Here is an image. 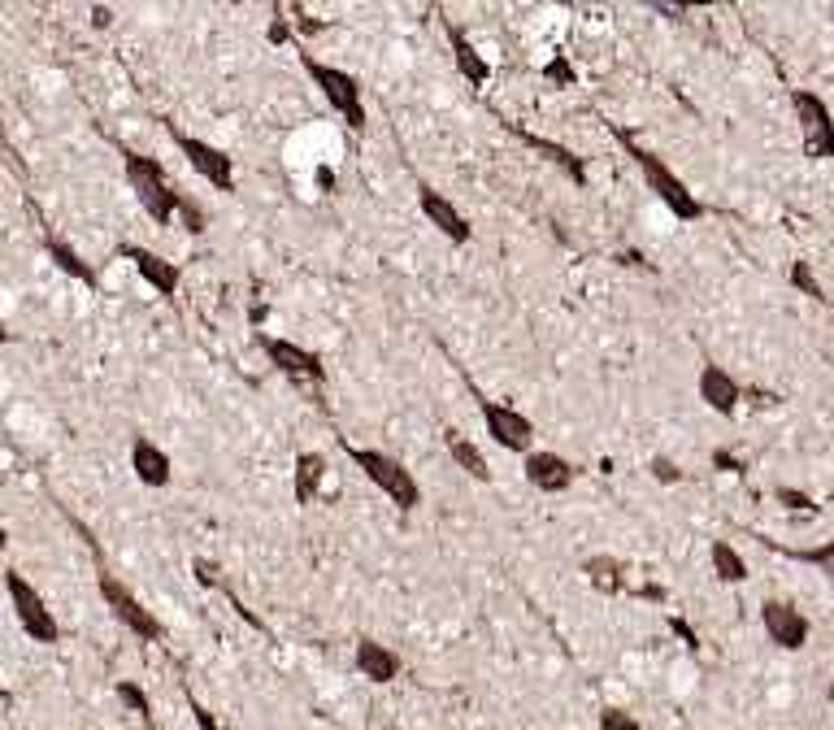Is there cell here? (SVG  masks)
Here are the masks:
<instances>
[{"label": "cell", "mask_w": 834, "mask_h": 730, "mask_svg": "<svg viewBox=\"0 0 834 730\" xmlns=\"http://www.w3.org/2000/svg\"><path fill=\"white\" fill-rule=\"evenodd\" d=\"M761 631L773 648H782V653H800V648H809L813 622L800 613V604L773 595V600H764L761 604Z\"/></svg>", "instance_id": "10"}, {"label": "cell", "mask_w": 834, "mask_h": 730, "mask_svg": "<svg viewBox=\"0 0 834 730\" xmlns=\"http://www.w3.org/2000/svg\"><path fill=\"white\" fill-rule=\"evenodd\" d=\"M44 257L62 270V275H70L74 283H83V288H96L100 283V275H96V266L92 261H83V253L74 248V244H66L62 235H44Z\"/></svg>", "instance_id": "20"}, {"label": "cell", "mask_w": 834, "mask_h": 730, "mask_svg": "<svg viewBox=\"0 0 834 730\" xmlns=\"http://www.w3.org/2000/svg\"><path fill=\"white\" fill-rule=\"evenodd\" d=\"M266 40H270V44H287V40H291V22L282 18V9H275V22L266 26Z\"/></svg>", "instance_id": "36"}, {"label": "cell", "mask_w": 834, "mask_h": 730, "mask_svg": "<svg viewBox=\"0 0 834 730\" xmlns=\"http://www.w3.org/2000/svg\"><path fill=\"white\" fill-rule=\"evenodd\" d=\"M708 566H713V575H717V583H730V587H739V583H748V561H744V552L730 544V539H713L708 544Z\"/></svg>", "instance_id": "22"}, {"label": "cell", "mask_w": 834, "mask_h": 730, "mask_svg": "<svg viewBox=\"0 0 834 730\" xmlns=\"http://www.w3.org/2000/svg\"><path fill=\"white\" fill-rule=\"evenodd\" d=\"M773 501L791 513H817V501L809 492H800V487H773Z\"/></svg>", "instance_id": "29"}, {"label": "cell", "mask_w": 834, "mask_h": 730, "mask_svg": "<svg viewBox=\"0 0 834 730\" xmlns=\"http://www.w3.org/2000/svg\"><path fill=\"white\" fill-rule=\"evenodd\" d=\"M122 170H127V183H131V192H136L139 210H143L148 218L161 222V226L179 222L183 192H174V187H170V179H165V165H161L157 157H148V152H136V148H122Z\"/></svg>", "instance_id": "2"}, {"label": "cell", "mask_w": 834, "mask_h": 730, "mask_svg": "<svg viewBox=\"0 0 834 730\" xmlns=\"http://www.w3.org/2000/svg\"><path fill=\"white\" fill-rule=\"evenodd\" d=\"M596 730H643V722H639L634 713L618 709V705H605V709L596 713Z\"/></svg>", "instance_id": "28"}, {"label": "cell", "mask_w": 834, "mask_h": 730, "mask_svg": "<svg viewBox=\"0 0 834 730\" xmlns=\"http://www.w3.org/2000/svg\"><path fill=\"white\" fill-rule=\"evenodd\" d=\"M787 279H791V288L800 296H809V300H817V304H826L831 296H826V288H822V279H817V270H813V261H791V270H787Z\"/></svg>", "instance_id": "27"}, {"label": "cell", "mask_w": 834, "mask_h": 730, "mask_svg": "<svg viewBox=\"0 0 834 730\" xmlns=\"http://www.w3.org/2000/svg\"><path fill=\"white\" fill-rule=\"evenodd\" d=\"M257 348L270 357V365H275L278 374H287V378H296V383H313V387L327 383V365H322V357L309 353V348H300V344H291V340L257 335Z\"/></svg>", "instance_id": "11"}, {"label": "cell", "mask_w": 834, "mask_h": 730, "mask_svg": "<svg viewBox=\"0 0 834 730\" xmlns=\"http://www.w3.org/2000/svg\"><path fill=\"white\" fill-rule=\"evenodd\" d=\"M96 591H100L105 609H109V613L136 635L139 644H161V640H165V622H161V618H157V613H152V609H148V604H143L136 591L122 583L105 561L96 566Z\"/></svg>", "instance_id": "4"}, {"label": "cell", "mask_w": 834, "mask_h": 730, "mask_svg": "<svg viewBox=\"0 0 834 730\" xmlns=\"http://www.w3.org/2000/svg\"><path fill=\"white\" fill-rule=\"evenodd\" d=\"M131 470H136V479L143 483V487H165V483L174 479V461H170V452L157 448L148 436L131 439Z\"/></svg>", "instance_id": "17"}, {"label": "cell", "mask_w": 834, "mask_h": 730, "mask_svg": "<svg viewBox=\"0 0 834 730\" xmlns=\"http://www.w3.org/2000/svg\"><path fill=\"white\" fill-rule=\"evenodd\" d=\"M92 22H96V26H109V22H114V9H100V4H96V9H92Z\"/></svg>", "instance_id": "39"}, {"label": "cell", "mask_w": 834, "mask_h": 730, "mask_svg": "<svg viewBox=\"0 0 834 730\" xmlns=\"http://www.w3.org/2000/svg\"><path fill=\"white\" fill-rule=\"evenodd\" d=\"M708 461H713V470H721V474H748L744 457H739V452H730V448H713V452H708Z\"/></svg>", "instance_id": "33"}, {"label": "cell", "mask_w": 834, "mask_h": 730, "mask_svg": "<svg viewBox=\"0 0 834 730\" xmlns=\"http://www.w3.org/2000/svg\"><path fill=\"white\" fill-rule=\"evenodd\" d=\"M179 226L188 230V235H201L209 222H205V210L192 201V196H183V205H179Z\"/></svg>", "instance_id": "30"}, {"label": "cell", "mask_w": 834, "mask_h": 730, "mask_svg": "<svg viewBox=\"0 0 834 730\" xmlns=\"http://www.w3.org/2000/svg\"><path fill=\"white\" fill-rule=\"evenodd\" d=\"M188 700H192V718H196V730H235V727H222V722H217V718L209 713V709L201 705V700H196V696H188Z\"/></svg>", "instance_id": "35"}, {"label": "cell", "mask_w": 834, "mask_h": 730, "mask_svg": "<svg viewBox=\"0 0 834 730\" xmlns=\"http://www.w3.org/2000/svg\"><path fill=\"white\" fill-rule=\"evenodd\" d=\"M744 400H752L757 409H761V405H778V396H773V391H761V387H744Z\"/></svg>", "instance_id": "37"}, {"label": "cell", "mask_w": 834, "mask_h": 730, "mask_svg": "<svg viewBox=\"0 0 834 730\" xmlns=\"http://www.w3.org/2000/svg\"><path fill=\"white\" fill-rule=\"evenodd\" d=\"M4 591H9V604H13L18 626H22L35 644L57 648V644H62V622H57V613L49 609V600L35 591V583H26L18 570H4Z\"/></svg>", "instance_id": "6"}, {"label": "cell", "mask_w": 834, "mask_h": 730, "mask_svg": "<svg viewBox=\"0 0 834 730\" xmlns=\"http://www.w3.org/2000/svg\"><path fill=\"white\" fill-rule=\"evenodd\" d=\"M114 700H118V705H122L127 713H136V718L148 730H157V718H152V700H148V691L139 687L136 678H118V683H114Z\"/></svg>", "instance_id": "25"}, {"label": "cell", "mask_w": 834, "mask_h": 730, "mask_svg": "<svg viewBox=\"0 0 834 730\" xmlns=\"http://www.w3.org/2000/svg\"><path fill=\"white\" fill-rule=\"evenodd\" d=\"M670 626H674V631H678V635H683V640H687L692 648H695V644H699V640H695V631H692V626H687V622H683V618H674Z\"/></svg>", "instance_id": "38"}, {"label": "cell", "mask_w": 834, "mask_h": 730, "mask_svg": "<svg viewBox=\"0 0 834 730\" xmlns=\"http://www.w3.org/2000/svg\"><path fill=\"white\" fill-rule=\"evenodd\" d=\"M474 400H479V418H483L491 443H500L504 452H522V457L535 452V422L522 409H513L504 400H491L483 391H474Z\"/></svg>", "instance_id": "8"}, {"label": "cell", "mask_w": 834, "mask_h": 730, "mask_svg": "<svg viewBox=\"0 0 834 730\" xmlns=\"http://www.w3.org/2000/svg\"><path fill=\"white\" fill-rule=\"evenodd\" d=\"M609 131H613V140L626 148V157L639 165V174H643L648 192H652V196H656V201H661V205H665L674 218H678V222H699L704 214H708V210H704V201L695 196L692 187H687V183H683V179H678V174H674V170H670V165H665V161H661L652 148H643L634 136H630V131H622L618 122H609Z\"/></svg>", "instance_id": "1"}, {"label": "cell", "mask_w": 834, "mask_h": 730, "mask_svg": "<svg viewBox=\"0 0 834 730\" xmlns=\"http://www.w3.org/2000/svg\"><path fill=\"white\" fill-rule=\"evenodd\" d=\"M791 109H795V122H800V148L809 161H834V114L831 105L809 92V87H795L791 92Z\"/></svg>", "instance_id": "7"}, {"label": "cell", "mask_w": 834, "mask_h": 730, "mask_svg": "<svg viewBox=\"0 0 834 730\" xmlns=\"http://www.w3.org/2000/svg\"><path fill=\"white\" fill-rule=\"evenodd\" d=\"M118 257H127V261L136 266V275L152 288V292L165 296V300H174L179 283H183V275H179V266H174L170 257H161V253H152V248H143V244H122Z\"/></svg>", "instance_id": "15"}, {"label": "cell", "mask_w": 834, "mask_h": 730, "mask_svg": "<svg viewBox=\"0 0 834 730\" xmlns=\"http://www.w3.org/2000/svg\"><path fill=\"white\" fill-rule=\"evenodd\" d=\"M648 470H652V479H656V483H665V487L683 483V465H678L674 457H652V465H648Z\"/></svg>", "instance_id": "31"}, {"label": "cell", "mask_w": 834, "mask_h": 730, "mask_svg": "<svg viewBox=\"0 0 834 730\" xmlns=\"http://www.w3.org/2000/svg\"><path fill=\"white\" fill-rule=\"evenodd\" d=\"M448 44H452V62H457L461 78H466L470 87H487V78H491V62L479 53V44H474V40H470L461 26H452V22H448Z\"/></svg>", "instance_id": "19"}, {"label": "cell", "mask_w": 834, "mask_h": 730, "mask_svg": "<svg viewBox=\"0 0 834 730\" xmlns=\"http://www.w3.org/2000/svg\"><path fill=\"white\" fill-rule=\"evenodd\" d=\"M417 210H421V218L430 222L443 239H452V244H470L474 239V226H470V218L443 196V192H435L430 183H421L417 187Z\"/></svg>", "instance_id": "13"}, {"label": "cell", "mask_w": 834, "mask_h": 730, "mask_svg": "<svg viewBox=\"0 0 834 730\" xmlns=\"http://www.w3.org/2000/svg\"><path fill=\"white\" fill-rule=\"evenodd\" d=\"M764 548H773V552H782V557H791V561H804V566H813L826 583H831L834 591V539H826V544H817V548H782V544H773V539H761Z\"/></svg>", "instance_id": "24"}, {"label": "cell", "mask_w": 834, "mask_h": 730, "mask_svg": "<svg viewBox=\"0 0 834 730\" xmlns=\"http://www.w3.org/2000/svg\"><path fill=\"white\" fill-rule=\"evenodd\" d=\"M582 575L600 587V591H622L626 587V579H622L626 566L618 561V557H587V561H582Z\"/></svg>", "instance_id": "26"}, {"label": "cell", "mask_w": 834, "mask_h": 730, "mask_svg": "<svg viewBox=\"0 0 834 730\" xmlns=\"http://www.w3.org/2000/svg\"><path fill=\"white\" fill-rule=\"evenodd\" d=\"M165 136L174 140V148L188 157V165L205 179L213 192H235V157H226L222 148L209 144V140H196V136L179 131L174 122H165Z\"/></svg>", "instance_id": "9"}, {"label": "cell", "mask_w": 834, "mask_h": 730, "mask_svg": "<svg viewBox=\"0 0 834 730\" xmlns=\"http://www.w3.org/2000/svg\"><path fill=\"white\" fill-rule=\"evenodd\" d=\"M443 448H448V457L457 461V470H466L474 483H491V465H487L483 448H479L470 436H461V431H443Z\"/></svg>", "instance_id": "21"}, {"label": "cell", "mask_w": 834, "mask_h": 730, "mask_svg": "<svg viewBox=\"0 0 834 730\" xmlns=\"http://www.w3.org/2000/svg\"><path fill=\"white\" fill-rule=\"evenodd\" d=\"M322 483H327V457L322 452H296V465H291L296 505H313L322 496Z\"/></svg>", "instance_id": "18"}, {"label": "cell", "mask_w": 834, "mask_h": 730, "mask_svg": "<svg viewBox=\"0 0 834 730\" xmlns=\"http://www.w3.org/2000/svg\"><path fill=\"white\" fill-rule=\"evenodd\" d=\"M522 474H526V483H531V487H539V492H548V496L569 492V487H574V479H578L574 461H569V457H560V452H548V448L526 452V457H522Z\"/></svg>", "instance_id": "14"}, {"label": "cell", "mask_w": 834, "mask_h": 730, "mask_svg": "<svg viewBox=\"0 0 834 730\" xmlns=\"http://www.w3.org/2000/svg\"><path fill=\"white\" fill-rule=\"evenodd\" d=\"M544 78L556 83V87H574V83H578V74H574V66H569V57H565V53H556L553 62L544 66Z\"/></svg>", "instance_id": "32"}, {"label": "cell", "mask_w": 834, "mask_h": 730, "mask_svg": "<svg viewBox=\"0 0 834 730\" xmlns=\"http://www.w3.org/2000/svg\"><path fill=\"white\" fill-rule=\"evenodd\" d=\"M517 136H522L526 144L535 148V152H544V157H548L553 165H560V170H565V174H569L574 183H578V187L587 183V165H582V157H578V152H569V148L556 144V140H544V136H531V131H517Z\"/></svg>", "instance_id": "23"}, {"label": "cell", "mask_w": 834, "mask_h": 730, "mask_svg": "<svg viewBox=\"0 0 834 730\" xmlns=\"http://www.w3.org/2000/svg\"><path fill=\"white\" fill-rule=\"evenodd\" d=\"M831 22H834V4H831Z\"/></svg>", "instance_id": "40"}, {"label": "cell", "mask_w": 834, "mask_h": 730, "mask_svg": "<svg viewBox=\"0 0 834 730\" xmlns=\"http://www.w3.org/2000/svg\"><path fill=\"white\" fill-rule=\"evenodd\" d=\"M695 396H699L713 414H721V418L739 414V405H744V387H739V378L717 362L699 365V374H695Z\"/></svg>", "instance_id": "12"}, {"label": "cell", "mask_w": 834, "mask_h": 730, "mask_svg": "<svg viewBox=\"0 0 834 730\" xmlns=\"http://www.w3.org/2000/svg\"><path fill=\"white\" fill-rule=\"evenodd\" d=\"M348 461L396 505L400 513H414L417 505H421V487H417L414 470L405 465V461H396L392 452H383V448H356V443H344Z\"/></svg>", "instance_id": "3"}, {"label": "cell", "mask_w": 834, "mask_h": 730, "mask_svg": "<svg viewBox=\"0 0 834 730\" xmlns=\"http://www.w3.org/2000/svg\"><path fill=\"white\" fill-rule=\"evenodd\" d=\"M192 575H196V583H201V587H222V570H217V561L196 557V561H192Z\"/></svg>", "instance_id": "34"}, {"label": "cell", "mask_w": 834, "mask_h": 730, "mask_svg": "<svg viewBox=\"0 0 834 730\" xmlns=\"http://www.w3.org/2000/svg\"><path fill=\"white\" fill-rule=\"evenodd\" d=\"M352 669H356V674H361L365 683H378V687H387V683H396V678H400L405 661H400V653H396V648H387V644H378V640L361 635V640L352 644Z\"/></svg>", "instance_id": "16"}, {"label": "cell", "mask_w": 834, "mask_h": 730, "mask_svg": "<svg viewBox=\"0 0 834 730\" xmlns=\"http://www.w3.org/2000/svg\"><path fill=\"white\" fill-rule=\"evenodd\" d=\"M300 66L313 78V87L322 92V100L348 122V131L361 136V131L370 127V118H365V92H361L356 74L340 71V66H327V62H318L313 53H300Z\"/></svg>", "instance_id": "5"}]
</instances>
